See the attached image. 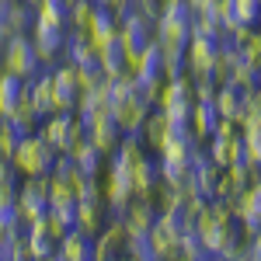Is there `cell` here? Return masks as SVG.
Instances as JSON below:
<instances>
[{
	"label": "cell",
	"mask_w": 261,
	"mask_h": 261,
	"mask_svg": "<svg viewBox=\"0 0 261 261\" xmlns=\"http://www.w3.org/2000/svg\"><path fill=\"white\" fill-rule=\"evenodd\" d=\"M258 171L261 167H247V164H230V167H220V174H216V188H213V199H233L237 192H241L247 181H258Z\"/></svg>",
	"instance_id": "obj_18"
},
{
	"label": "cell",
	"mask_w": 261,
	"mask_h": 261,
	"mask_svg": "<svg viewBox=\"0 0 261 261\" xmlns=\"http://www.w3.org/2000/svg\"><path fill=\"white\" fill-rule=\"evenodd\" d=\"M181 233H185V230L178 226V220H174L171 213H157L153 223H150V230H146V237H143V244L150 247V254H164V251L178 247Z\"/></svg>",
	"instance_id": "obj_14"
},
{
	"label": "cell",
	"mask_w": 261,
	"mask_h": 261,
	"mask_svg": "<svg viewBox=\"0 0 261 261\" xmlns=\"http://www.w3.org/2000/svg\"><path fill=\"white\" fill-rule=\"evenodd\" d=\"M216 108H213V101H195L192 105V112H188V133H192V140L195 143H205L213 136V129H216Z\"/></svg>",
	"instance_id": "obj_23"
},
{
	"label": "cell",
	"mask_w": 261,
	"mask_h": 261,
	"mask_svg": "<svg viewBox=\"0 0 261 261\" xmlns=\"http://www.w3.org/2000/svg\"><path fill=\"white\" fill-rule=\"evenodd\" d=\"M24 4H35V0H24Z\"/></svg>",
	"instance_id": "obj_40"
},
{
	"label": "cell",
	"mask_w": 261,
	"mask_h": 261,
	"mask_svg": "<svg viewBox=\"0 0 261 261\" xmlns=\"http://www.w3.org/2000/svg\"><path fill=\"white\" fill-rule=\"evenodd\" d=\"M49 178V174H45ZM45 178H21L18 185V199H14V216L18 226L42 220L49 213V195H45Z\"/></svg>",
	"instance_id": "obj_8"
},
{
	"label": "cell",
	"mask_w": 261,
	"mask_h": 261,
	"mask_svg": "<svg viewBox=\"0 0 261 261\" xmlns=\"http://www.w3.org/2000/svg\"><path fill=\"white\" fill-rule=\"evenodd\" d=\"M66 157H70V161L77 164V167H81L84 174H94V171H98V167H101V161H105V157H101L98 150L91 146V140H87V136H84V140H77V143H73V146L66 150Z\"/></svg>",
	"instance_id": "obj_28"
},
{
	"label": "cell",
	"mask_w": 261,
	"mask_h": 261,
	"mask_svg": "<svg viewBox=\"0 0 261 261\" xmlns=\"http://www.w3.org/2000/svg\"><path fill=\"white\" fill-rule=\"evenodd\" d=\"M49 174H56V178L66 185V192L73 195V202L84 199V195L91 192V174H84V171L70 161L66 153H56V164H53V171H49Z\"/></svg>",
	"instance_id": "obj_20"
},
{
	"label": "cell",
	"mask_w": 261,
	"mask_h": 261,
	"mask_svg": "<svg viewBox=\"0 0 261 261\" xmlns=\"http://www.w3.org/2000/svg\"><path fill=\"white\" fill-rule=\"evenodd\" d=\"M45 261H56V258H45Z\"/></svg>",
	"instance_id": "obj_41"
},
{
	"label": "cell",
	"mask_w": 261,
	"mask_h": 261,
	"mask_svg": "<svg viewBox=\"0 0 261 261\" xmlns=\"http://www.w3.org/2000/svg\"><path fill=\"white\" fill-rule=\"evenodd\" d=\"M108 161L119 167V174L129 181V188H133V192H143V188L150 185V178L157 174V164H153L150 150L140 143L136 133H133V136H122L119 146H115V153H112Z\"/></svg>",
	"instance_id": "obj_3"
},
{
	"label": "cell",
	"mask_w": 261,
	"mask_h": 261,
	"mask_svg": "<svg viewBox=\"0 0 261 261\" xmlns=\"http://www.w3.org/2000/svg\"><path fill=\"white\" fill-rule=\"evenodd\" d=\"M14 199H18V178H0V216L4 220H18Z\"/></svg>",
	"instance_id": "obj_32"
},
{
	"label": "cell",
	"mask_w": 261,
	"mask_h": 261,
	"mask_svg": "<svg viewBox=\"0 0 261 261\" xmlns=\"http://www.w3.org/2000/svg\"><path fill=\"white\" fill-rule=\"evenodd\" d=\"M220 42L223 39H209V35H195V32H192V39L185 45V70H188L192 77L213 73V60H216V53H220Z\"/></svg>",
	"instance_id": "obj_13"
},
{
	"label": "cell",
	"mask_w": 261,
	"mask_h": 261,
	"mask_svg": "<svg viewBox=\"0 0 261 261\" xmlns=\"http://www.w3.org/2000/svg\"><path fill=\"white\" fill-rule=\"evenodd\" d=\"M119 42H122V49H125V60H133L140 49H146L153 42V21H146L140 11L129 7L119 18Z\"/></svg>",
	"instance_id": "obj_11"
},
{
	"label": "cell",
	"mask_w": 261,
	"mask_h": 261,
	"mask_svg": "<svg viewBox=\"0 0 261 261\" xmlns=\"http://www.w3.org/2000/svg\"><path fill=\"white\" fill-rule=\"evenodd\" d=\"M0 70L11 73V77H21V81H32V77L42 70V63H39V56H35V49H32V42H28L24 32L4 39V49H0Z\"/></svg>",
	"instance_id": "obj_6"
},
{
	"label": "cell",
	"mask_w": 261,
	"mask_h": 261,
	"mask_svg": "<svg viewBox=\"0 0 261 261\" xmlns=\"http://www.w3.org/2000/svg\"><path fill=\"white\" fill-rule=\"evenodd\" d=\"M56 164V150L49 143L39 140V133H24L14 143V153H11V167H14V178H45Z\"/></svg>",
	"instance_id": "obj_4"
},
{
	"label": "cell",
	"mask_w": 261,
	"mask_h": 261,
	"mask_svg": "<svg viewBox=\"0 0 261 261\" xmlns=\"http://www.w3.org/2000/svg\"><path fill=\"white\" fill-rule=\"evenodd\" d=\"M108 205H105V199H101L98 192H87L84 199H77V205H73V230H81L84 237H98L101 226L108 223Z\"/></svg>",
	"instance_id": "obj_12"
},
{
	"label": "cell",
	"mask_w": 261,
	"mask_h": 261,
	"mask_svg": "<svg viewBox=\"0 0 261 261\" xmlns=\"http://www.w3.org/2000/svg\"><path fill=\"white\" fill-rule=\"evenodd\" d=\"M28 42H32V49H35L39 63L45 66V63H53V60L63 53V45H66V32H60V28H49V24H39V21H32Z\"/></svg>",
	"instance_id": "obj_17"
},
{
	"label": "cell",
	"mask_w": 261,
	"mask_h": 261,
	"mask_svg": "<svg viewBox=\"0 0 261 261\" xmlns=\"http://www.w3.org/2000/svg\"><path fill=\"white\" fill-rule=\"evenodd\" d=\"M70 122H73V112H56V115H45L39 122V140L49 143L56 153H66V140H70Z\"/></svg>",
	"instance_id": "obj_21"
},
{
	"label": "cell",
	"mask_w": 261,
	"mask_h": 261,
	"mask_svg": "<svg viewBox=\"0 0 261 261\" xmlns=\"http://www.w3.org/2000/svg\"><path fill=\"white\" fill-rule=\"evenodd\" d=\"M94 4H98V7H105V11H112L115 18H122V14L133 7V0H94Z\"/></svg>",
	"instance_id": "obj_36"
},
{
	"label": "cell",
	"mask_w": 261,
	"mask_h": 261,
	"mask_svg": "<svg viewBox=\"0 0 261 261\" xmlns=\"http://www.w3.org/2000/svg\"><path fill=\"white\" fill-rule=\"evenodd\" d=\"M258 73H261V70H251V66L237 63L223 84H233V87H241V91H258Z\"/></svg>",
	"instance_id": "obj_33"
},
{
	"label": "cell",
	"mask_w": 261,
	"mask_h": 261,
	"mask_svg": "<svg viewBox=\"0 0 261 261\" xmlns=\"http://www.w3.org/2000/svg\"><path fill=\"white\" fill-rule=\"evenodd\" d=\"M94 18H98V4L94 0H73L70 4V14H66V32L87 35L94 28Z\"/></svg>",
	"instance_id": "obj_27"
},
{
	"label": "cell",
	"mask_w": 261,
	"mask_h": 261,
	"mask_svg": "<svg viewBox=\"0 0 261 261\" xmlns=\"http://www.w3.org/2000/svg\"><path fill=\"white\" fill-rule=\"evenodd\" d=\"M122 220V226H125V233L129 237H146V230H150V223H153V209L146 205V199L143 195H133V199L122 205V213H115Z\"/></svg>",
	"instance_id": "obj_19"
},
{
	"label": "cell",
	"mask_w": 261,
	"mask_h": 261,
	"mask_svg": "<svg viewBox=\"0 0 261 261\" xmlns=\"http://www.w3.org/2000/svg\"><path fill=\"white\" fill-rule=\"evenodd\" d=\"M247 261H261V258H247Z\"/></svg>",
	"instance_id": "obj_39"
},
{
	"label": "cell",
	"mask_w": 261,
	"mask_h": 261,
	"mask_svg": "<svg viewBox=\"0 0 261 261\" xmlns=\"http://www.w3.org/2000/svg\"><path fill=\"white\" fill-rule=\"evenodd\" d=\"M209 161L216 167H230V164H241V136H226V133H213L209 140L202 143Z\"/></svg>",
	"instance_id": "obj_22"
},
{
	"label": "cell",
	"mask_w": 261,
	"mask_h": 261,
	"mask_svg": "<svg viewBox=\"0 0 261 261\" xmlns=\"http://www.w3.org/2000/svg\"><path fill=\"white\" fill-rule=\"evenodd\" d=\"M136 4V11H140L146 21H157L161 14H167V11H174L181 0H133Z\"/></svg>",
	"instance_id": "obj_34"
},
{
	"label": "cell",
	"mask_w": 261,
	"mask_h": 261,
	"mask_svg": "<svg viewBox=\"0 0 261 261\" xmlns=\"http://www.w3.org/2000/svg\"><path fill=\"white\" fill-rule=\"evenodd\" d=\"M136 136H140V143L150 150V153H161V143H164V136H167V119H164L161 108H150V115L143 119Z\"/></svg>",
	"instance_id": "obj_26"
},
{
	"label": "cell",
	"mask_w": 261,
	"mask_h": 261,
	"mask_svg": "<svg viewBox=\"0 0 261 261\" xmlns=\"http://www.w3.org/2000/svg\"><path fill=\"white\" fill-rule=\"evenodd\" d=\"M7 261H32V254H28V237H24V226H18L14 233H11V241H7V247L0 251Z\"/></svg>",
	"instance_id": "obj_31"
},
{
	"label": "cell",
	"mask_w": 261,
	"mask_h": 261,
	"mask_svg": "<svg viewBox=\"0 0 261 261\" xmlns=\"http://www.w3.org/2000/svg\"><path fill=\"white\" fill-rule=\"evenodd\" d=\"M192 39V7L181 0L174 11L153 21V45L161 49L164 77H174L185 70V45Z\"/></svg>",
	"instance_id": "obj_1"
},
{
	"label": "cell",
	"mask_w": 261,
	"mask_h": 261,
	"mask_svg": "<svg viewBox=\"0 0 261 261\" xmlns=\"http://www.w3.org/2000/svg\"><path fill=\"white\" fill-rule=\"evenodd\" d=\"M28 87V81H21V77H11V73H4L0 70V119H7L11 115V108L18 105L21 91Z\"/></svg>",
	"instance_id": "obj_29"
},
{
	"label": "cell",
	"mask_w": 261,
	"mask_h": 261,
	"mask_svg": "<svg viewBox=\"0 0 261 261\" xmlns=\"http://www.w3.org/2000/svg\"><path fill=\"white\" fill-rule=\"evenodd\" d=\"M129 241H133V237L125 233L122 220L112 213V216H108V223L101 226V233L91 241V261H122V254H125Z\"/></svg>",
	"instance_id": "obj_9"
},
{
	"label": "cell",
	"mask_w": 261,
	"mask_h": 261,
	"mask_svg": "<svg viewBox=\"0 0 261 261\" xmlns=\"http://www.w3.org/2000/svg\"><path fill=\"white\" fill-rule=\"evenodd\" d=\"M230 7H233V18L241 24H258L261 0H230Z\"/></svg>",
	"instance_id": "obj_35"
},
{
	"label": "cell",
	"mask_w": 261,
	"mask_h": 261,
	"mask_svg": "<svg viewBox=\"0 0 261 261\" xmlns=\"http://www.w3.org/2000/svg\"><path fill=\"white\" fill-rule=\"evenodd\" d=\"M237 53H241V63H244V66L261 70V39H258V28H251V32L237 42Z\"/></svg>",
	"instance_id": "obj_30"
},
{
	"label": "cell",
	"mask_w": 261,
	"mask_h": 261,
	"mask_svg": "<svg viewBox=\"0 0 261 261\" xmlns=\"http://www.w3.org/2000/svg\"><path fill=\"white\" fill-rule=\"evenodd\" d=\"M56 261H91V237H84L81 230H66L63 241L56 244Z\"/></svg>",
	"instance_id": "obj_25"
},
{
	"label": "cell",
	"mask_w": 261,
	"mask_h": 261,
	"mask_svg": "<svg viewBox=\"0 0 261 261\" xmlns=\"http://www.w3.org/2000/svg\"><path fill=\"white\" fill-rule=\"evenodd\" d=\"M226 205H230L237 226H244L247 233L261 230V181H247L233 199H226Z\"/></svg>",
	"instance_id": "obj_10"
},
{
	"label": "cell",
	"mask_w": 261,
	"mask_h": 261,
	"mask_svg": "<svg viewBox=\"0 0 261 261\" xmlns=\"http://www.w3.org/2000/svg\"><path fill=\"white\" fill-rule=\"evenodd\" d=\"M28 94H32V105H35L39 119H45V115H56V112H60V94H56L53 70H39V73L28 81Z\"/></svg>",
	"instance_id": "obj_16"
},
{
	"label": "cell",
	"mask_w": 261,
	"mask_h": 261,
	"mask_svg": "<svg viewBox=\"0 0 261 261\" xmlns=\"http://www.w3.org/2000/svg\"><path fill=\"white\" fill-rule=\"evenodd\" d=\"M192 233H195V241H199V247L205 254H216V258H220V251L233 241V233H237V220H233L230 205L223 199H209L205 209L199 213V220L192 223Z\"/></svg>",
	"instance_id": "obj_2"
},
{
	"label": "cell",
	"mask_w": 261,
	"mask_h": 261,
	"mask_svg": "<svg viewBox=\"0 0 261 261\" xmlns=\"http://www.w3.org/2000/svg\"><path fill=\"white\" fill-rule=\"evenodd\" d=\"M199 261H220V258H216V254H202Z\"/></svg>",
	"instance_id": "obj_38"
},
{
	"label": "cell",
	"mask_w": 261,
	"mask_h": 261,
	"mask_svg": "<svg viewBox=\"0 0 261 261\" xmlns=\"http://www.w3.org/2000/svg\"><path fill=\"white\" fill-rule=\"evenodd\" d=\"M81 122H84V129H87V140H91V146L98 150L101 157H112V153H115V146H119V140H122V133H119V125L112 122V115L105 112V115L81 119Z\"/></svg>",
	"instance_id": "obj_15"
},
{
	"label": "cell",
	"mask_w": 261,
	"mask_h": 261,
	"mask_svg": "<svg viewBox=\"0 0 261 261\" xmlns=\"http://www.w3.org/2000/svg\"><path fill=\"white\" fill-rule=\"evenodd\" d=\"M192 105H195V91H192V77H188V70H181V73H174V77H167V81H164L161 98L153 101V108H161L167 122H188Z\"/></svg>",
	"instance_id": "obj_5"
},
{
	"label": "cell",
	"mask_w": 261,
	"mask_h": 261,
	"mask_svg": "<svg viewBox=\"0 0 261 261\" xmlns=\"http://www.w3.org/2000/svg\"><path fill=\"white\" fill-rule=\"evenodd\" d=\"M63 53H66V63H73V66H81V70L98 66V49L87 42V35H73V32H66V45H63Z\"/></svg>",
	"instance_id": "obj_24"
},
{
	"label": "cell",
	"mask_w": 261,
	"mask_h": 261,
	"mask_svg": "<svg viewBox=\"0 0 261 261\" xmlns=\"http://www.w3.org/2000/svg\"><path fill=\"white\" fill-rule=\"evenodd\" d=\"M14 230H18V220H4V216H0V251L7 247V241H11Z\"/></svg>",
	"instance_id": "obj_37"
},
{
	"label": "cell",
	"mask_w": 261,
	"mask_h": 261,
	"mask_svg": "<svg viewBox=\"0 0 261 261\" xmlns=\"http://www.w3.org/2000/svg\"><path fill=\"white\" fill-rule=\"evenodd\" d=\"M150 101H146V94H143L140 87H133V91H125V94H119V98H112V105H108V115H112V122L119 125L122 136H133V133H140L143 119L150 115Z\"/></svg>",
	"instance_id": "obj_7"
}]
</instances>
